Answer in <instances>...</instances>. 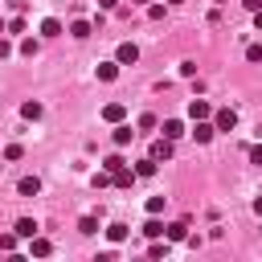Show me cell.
I'll use <instances>...</instances> for the list:
<instances>
[{
  "label": "cell",
  "mask_w": 262,
  "mask_h": 262,
  "mask_svg": "<svg viewBox=\"0 0 262 262\" xmlns=\"http://www.w3.org/2000/svg\"><path fill=\"white\" fill-rule=\"evenodd\" d=\"M164 201H168V196H147V213L160 217V213H164Z\"/></svg>",
  "instance_id": "26"
},
{
  "label": "cell",
  "mask_w": 262,
  "mask_h": 262,
  "mask_svg": "<svg viewBox=\"0 0 262 262\" xmlns=\"http://www.w3.org/2000/svg\"><path fill=\"white\" fill-rule=\"evenodd\" d=\"M29 254H33V258H49V254H53L49 237H37V233H33V237H29Z\"/></svg>",
  "instance_id": "4"
},
{
  "label": "cell",
  "mask_w": 262,
  "mask_h": 262,
  "mask_svg": "<svg viewBox=\"0 0 262 262\" xmlns=\"http://www.w3.org/2000/svg\"><path fill=\"white\" fill-rule=\"evenodd\" d=\"M180 135H184V123H180V119H164V139H172V143H176Z\"/></svg>",
  "instance_id": "10"
},
{
  "label": "cell",
  "mask_w": 262,
  "mask_h": 262,
  "mask_svg": "<svg viewBox=\"0 0 262 262\" xmlns=\"http://www.w3.org/2000/svg\"><path fill=\"white\" fill-rule=\"evenodd\" d=\"M213 135H217L213 119H192V139H196V143H209Z\"/></svg>",
  "instance_id": "3"
},
{
  "label": "cell",
  "mask_w": 262,
  "mask_h": 262,
  "mask_svg": "<svg viewBox=\"0 0 262 262\" xmlns=\"http://www.w3.org/2000/svg\"><path fill=\"white\" fill-rule=\"evenodd\" d=\"M41 37H61V20L57 16H45L41 20Z\"/></svg>",
  "instance_id": "13"
},
{
  "label": "cell",
  "mask_w": 262,
  "mask_h": 262,
  "mask_svg": "<svg viewBox=\"0 0 262 262\" xmlns=\"http://www.w3.org/2000/svg\"><path fill=\"white\" fill-rule=\"evenodd\" d=\"M4 57H12V45H8L4 37H0V61H4Z\"/></svg>",
  "instance_id": "33"
},
{
  "label": "cell",
  "mask_w": 262,
  "mask_h": 262,
  "mask_svg": "<svg viewBox=\"0 0 262 262\" xmlns=\"http://www.w3.org/2000/svg\"><path fill=\"white\" fill-rule=\"evenodd\" d=\"M123 115H127L123 102H106V106H102V119H106V123H123Z\"/></svg>",
  "instance_id": "7"
},
{
  "label": "cell",
  "mask_w": 262,
  "mask_h": 262,
  "mask_svg": "<svg viewBox=\"0 0 262 262\" xmlns=\"http://www.w3.org/2000/svg\"><path fill=\"white\" fill-rule=\"evenodd\" d=\"M78 233H86V237H90V233H98V217H90V213H86V217L78 221Z\"/></svg>",
  "instance_id": "20"
},
{
  "label": "cell",
  "mask_w": 262,
  "mask_h": 262,
  "mask_svg": "<svg viewBox=\"0 0 262 262\" xmlns=\"http://www.w3.org/2000/svg\"><path fill=\"white\" fill-rule=\"evenodd\" d=\"M20 156H25L20 143H8V147H4V160H20Z\"/></svg>",
  "instance_id": "27"
},
{
  "label": "cell",
  "mask_w": 262,
  "mask_h": 262,
  "mask_svg": "<svg viewBox=\"0 0 262 262\" xmlns=\"http://www.w3.org/2000/svg\"><path fill=\"white\" fill-rule=\"evenodd\" d=\"M164 12H168L164 4H147V16H151V20H164Z\"/></svg>",
  "instance_id": "28"
},
{
  "label": "cell",
  "mask_w": 262,
  "mask_h": 262,
  "mask_svg": "<svg viewBox=\"0 0 262 262\" xmlns=\"http://www.w3.org/2000/svg\"><path fill=\"white\" fill-rule=\"evenodd\" d=\"M106 184H111V172H106V168H102V172H94V188H106Z\"/></svg>",
  "instance_id": "29"
},
{
  "label": "cell",
  "mask_w": 262,
  "mask_h": 262,
  "mask_svg": "<svg viewBox=\"0 0 262 262\" xmlns=\"http://www.w3.org/2000/svg\"><path fill=\"white\" fill-rule=\"evenodd\" d=\"M168 4H184V0H168Z\"/></svg>",
  "instance_id": "37"
},
{
  "label": "cell",
  "mask_w": 262,
  "mask_h": 262,
  "mask_svg": "<svg viewBox=\"0 0 262 262\" xmlns=\"http://www.w3.org/2000/svg\"><path fill=\"white\" fill-rule=\"evenodd\" d=\"M0 250H4V254L16 250V229H12V233H0Z\"/></svg>",
  "instance_id": "24"
},
{
  "label": "cell",
  "mask_w": 262,
  "mask_h": 262,
  "mask_svg": "<svg viewBox=\"0 0 262 262\" xmlns=\"http://www.w3.org/2000/svg\"><path fill=\"white\" fill-rule=\"evenodd\" d=\"M119 78V61H102L98 66V82H115Z\"/></svg>",
  "instance_id": "14"
},
{
  "label": "cell",
  "mask_w": 262,
  "mask_h": 262,
  "mask_svg": "<svg viewBox=\"0 0 262 262\" xmlns=\"http://www.w3.org/2000/svg\"><path fill=\"white\" fill-rule=\"evenodd\" d=\"M147 254H151V258H164V254H168V237H164V242H156V237H151V246H147Z\"/></svg>",
  "instance_id": "23"
},
{
  "label": "cell",
  "mask_w": 262,
  "mask_h": 262,
  "mask_svg": "<svg viewBox=\"0 0 262 262\" xmlns=\"http://www.w3.org/2000/svg\"><path fill=\"white\" fill-rule=\"evenodd\" d=\"M20 115H25L29 123H37V119H41V102H25V106H20Z\"/></svg>",
  "instance_id": "22"
},
{
  "label": "cell",
  "mask_w": 262,
  "mask_h": 262,
  "mask_svg": "<svg viewBox=\"0 0 262 262\" xmlns=\"http://www.w3.org/2000/svg\"><path fill=\"white\" fill-rule=\"evenodd\" d=\"M20 53H25V57H37V53H41V41L25 37V41H20Z\"/></svg>",
  "instance_id": "21"
},
{
  "label": "cell",
  "mask_w": 262,
  "mask_h": 262,
  "mask_svg": "<svg viewBox=\"0 0 262 262\" xmlns=\"http://www.w3.org/2000/svg\"><path fill=\"white\" fill-rule=\"evenodd\" d=\"M156 168H160V160H151V156H147V160H139V164H135V176H143V180H147V176H156Z\"/></svg>",
  "instance_id": "15"
},
{
  "label": "cell",
  "mask_w": 262,
  "mask_h": 262,
  "mask_svg": "<svg viewBox=\"0 0 262 262\" xmlns=\"http://www.w3.org/2000/svg\"><path fill=\"white\" fill-rule=\"evenodd\" d=\"M213 127H217V131H233V127H237V111H233V106L213 111Z\"/></svg>",
  "instance_id": "1"
},
{
  "label": "cell",
  "mask_w": 262,
  "mask_h": 262,
  "mask_svg": "<svg viewBox=\"0 0 262 262\" xmlns=\"http://www.w3.org/2000/svg\"><path fill=\"white\" fill-rule=\"evenodd\" d=\"M156 127H160L156 115H139V131H156Z\"/></svg>",
  "instance_id": "25"
},
{
  "label": "cell",
  "mask_w": 262,
  "mask_h": 262,
  "mask_svg": "<svg viewBox=\"0 0 262 262\" xmlns=\"http://www.w3.org/2000/svg\"><path fill=\"white\" fill-rule=\"evenodd\" d=\"M143 237H164V221H156V213H147V221H143Z\"/></svg>",
  "instance_id": "12"
},
{
  "label": "cell",
  "mask_w": 262,
  "mask_h": 262,
  "mask_svg": "<svg viewBox=\"0 0 262 262\" xmlns=\"http://www.w3.org/2000/svg\"><path fill=\"white\" fill-rule=\"evenodd\" d=\"M250 164H262V143H254V147H250Z\"/></svg>",
  "instance_id": "31"
},
{
  "label": "cell",
  "mask_w": 262,
  "mask_h": 262,
  "mask_svg": "<svg viewBox=\"0 0 262 262\" xmlns=\"http://www.w3.org/2000/svg\"><path fill=\"white\" fill-rule=\"evenodd\" d=\"M254 25H258V33H262V8H258V12H254Z\"/></svg>",
  "instance_id": "35"
},
{
  "label": "cell",
  "mask_w": 262,
  "mask_h": 262,
  "mask_svg": "<svg viewBox=\"0 0 262 262\" xmlns=\"http://www.w3.org/2000/svg\"><path fill=\"white\" fill-rule=\"evenodd\" d=\"M188 119H213V106H209L205 98H192V102H188Z\"/></svg>",
  "instance_id": "5"
},
{
  "label": "cell",
  "mask_w": 262,
  "mask_h": 262,
  "mask_svg": "<svg viewBox=\"0 0 262 262\" xmlns=\"http://www.w3.org/2000/svg\"><path fill=\"white\" fill-rule=\"evenodd\" d=\"M115 61H119V66H135V61H139V45H135V41H123V45L115 49Z\"/></svg>",
  "instance_id": "2"
},
{
  "label": "cell",
  "mask_w": 262,
  "mask_h": 262,
  "mask_svg": "<svg viewBox=\"0 0 262 262\" xmlns=\"http://www.w3.org/2000/svg\"><path fill=\"white\" fill-rule=\"evenodd\" d=\"M151 160H172V139H164V135H160V139L151 143Z\"/></svg>",
  "instance_id": "8"
},
{
  "label": "cell",
  "mask_w": 262,
  "mask_h": 262,
  "mask_svg": "<svg viewBox=\"0 0 262 262\" xmlns=\"http://www.w3.org/2000/svg\"><path fill=\"white\" fill-rule=\"evenodd\" d=\"M0 168H4V164H0Z\"/></svg>",
  "instance_id": "39"
},
{
  "label": "cell",
  "mask_w": 262,
  "mask_h": 262,
  "mask_svg": "<svg viewBox=\"0 0 262 262\" xmlns=\"http://www.w3.org/2000/svg\"><path fill=\"white\" fill-rule=\"evenodd\" d=\"M242 4H246L250 12H258V8H262V0H242Z\"/></svg>",
  "instance_id": "34"
},
{
  "label": "cell",
  "mask_w": 262,
  "mask_h": 262,
  "mask_svg": "<svg viewBox=\"0 0 262 262\" xmlns=\"http://www.w3.org/2000/svg\"><path fill=\"white\" fill-rule=\"evenodd\" d=\"M131 139H135V131H131L127 123H115V147H127Z\"/></svg>",
  "instance_id": "11"
},
{
  "label": "cell",
  "mask_w": 262,
  "mask_h": 262,
  "mask_svg": "<svg viewBox=\"0 0 262 262\" xmlns=\"http://www.w3.org/2000/svg\"><path fill=\"white\" fill-rule=\"evenodd\" d=\"M0 33H4V20H0Z\"/></svg>",
  "instance_id": "38"
},
{
  "label": "cell",
  "mask_w": 262,
  "mask_h": 262,
  "mask_svg": "<svg viewBox=\"0 0 262 262\" xmlns=\"http://www.w3.org/2000/svg\"><path fill=\"white\" fill-rule=\"evenodd\" d=\"M98 8H102V12H115V8H119V0H98Z\"/></svg>",
  "instance_id": "32"
},
{
  "label": "cell",
  "mask_w": 262,
  "mask_h": 262,
  "mask_svg": "<svg viewBox=\"0 0 262 262\" xmlns=\"http://www.w3.org/2000/svg\"><path fill=\"white\" fill-rule=\"evenodd\" d=\"M90 33H94V29H90V20H74V25H70V37H78V41H86Z\"/></svg>",
  "instance_id": "17"
},
{
  "label": "cell",
  "mask_w": 262,
  "mask_h": 262,
  "mask_svg": "<svg viewBox=\"0 0 262 262\" xmlns=\"http://www.w3.org/2000/svg\"><path fill=\"white\" fill-rule=\"evenodd\" d=\"M16 192H20V196H37V192H41V180H37V176H20Z\"/></svg>",
  "instance_id": "9"
},
{
  "label": "cell",
  "mask_w": 262,
  "mask_h": 262,
  "mask_svg": "<svg viewBox=\"0 0 262 262\" xmlns=\"http://www.w3.org/2000/svg\"><path fill=\"white\" fill-rule=\"evenodd\" d=\"M12 229H16V237H33V233H37V221H33V217H20Z\"/></svg>",
  "instance_id": "16"
},
{
  "label": "cell",
  "mask_w": 262,
  "mask_h": 262,
  "mask_svg": "<svg viewBox=\"0 0 262 262\" xmlns=\"http://www.w3.org/2000/svg\"><path fill=\"white\" fill-rule=\"evenodd\" d=\"M102 168H106V172H111V176H115V172H119V168H127V160H123V156H119V151H115V156H106V160H102Z\"/></svg>",
  "instance_id": "19"
},
{
  "label": "cell",
  "mask_w": 262,
  "mask_h": 262,
  "mask_svg": "<svg viewBox=\"0 0 262 262\" xmlns=\"http://www.w3.org/2000/svg\"><path fill=\"white\" fill-rule=\"evenodd\" d=\"M164 237H168V242H184V237H188V221H172V225H164Z\"/></svg>",
  "instance_id": "6"
},
{
  "label": "cell",
  "mask_w": 262,
  "mask_h": 262,
  "mask_svg": "<svg viewBox=\"0 0 262 262\" xmlns=\"http://www.w3.org/2000/svg\"><path fill=\"white\" fill-rule=\"evenodd\" d=\"M254 213H258V217H262V196H258V201H254Z\"/></svg>",
  "instance_id": "36"
},
{
  "label": "cell",
  "mask_w": 262,
  "mask_h": 262,
  "mask_svg": "<svg viewBox=\"0 0 262 262\" xmlns=\"http://www.w3.org/2000/svg\"><path fill=\"white\" fill-rule=\"evenodd\" d=\"M246 61H262V45H250L246 49Z\"/></svg>",
  "instance_id": "30"
},
{
  "label": "cell",
  "mask_w": 262,
  "mask_h": 262,
  "mask_svg": "<svg viewBox=\"0 0 262 262\" xmlns=\"http://www.w3.org/2000/svg\"><path fill=\"white\" fill-rule=\"evenodd\" d=\"M106 237H111L115 246H119V242H127V225H123V221H115V225H106Z\"/></svg>",
  "instance_id": "18"
}]
</instances>
